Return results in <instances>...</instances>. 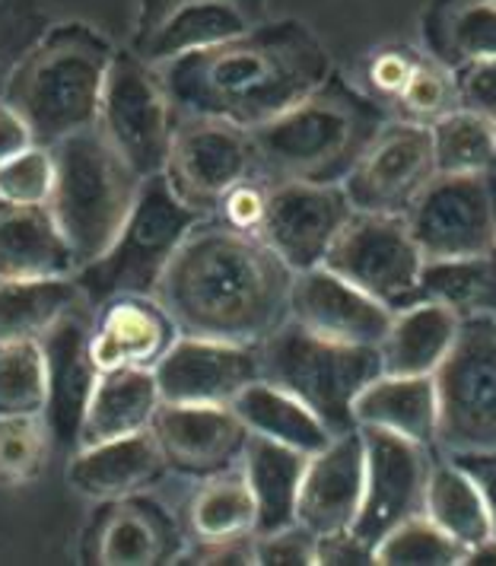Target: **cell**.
<instances>
[{
    "label": "cell",
    "mask_w": 496,
    "mask_h": 566,
    "mask_svg": "<svg viewBox=\"0 0 496 566\" xmlns=\"http://www.w3.org/2000/svg\"><path fill=\"white\" fill-rule=\"evenodd\" d=\"M179 118H213L255 130L331 77L321 39L299 20H264L213 49L157 67Z\"/></svg>",
    "instance_id": "cell-1"
},
{
    "label": "cell",
    "mask_w": 496,
    "mask_h": 566,
    "mask_svg": "<svg viewBox=\"0 0 496 566\" xmlns=\"http://www.w3.org/2000/svg\"><path fill=\"white\" fill-rule=\"evenodd\" d=\"M293 271L258 235L201 220L157 286V303L179 335L252 344L289 318Z\"/></svg>",
    "instance_id": "cell-2"
},
{
    "label": "cell",
    "mask_w": 496,
    "mask_h": 566,
    "mask_svg": "<svg viewBox=\"0 0 496 566\" xmlns=\"http://www.w3.org/2000/svg\"><path fill=\"white\" fill-rule=\"evenodd\" d=\"M389 122V105L331 74L284 115L249 130V137L267 185H344Z\"/></svg>",
    "instance_id": "cell-3"
},
{
    "label": "cell",
    "mask_w": 496,
    "mask_h": 566,
    "mask_svg": "<svg viewBox=\"0 0 496 566\" xmlns=\"http://www.w3.org/2000/svg\"><path fill=\"white\" fill-rule=\"evenodd\" d=\"M112 61L115 49L96 29L61 23L45 32L0 96L23 115L39 147H54L99 122Z\"/></svg>",
    "instance_id": "cell-4"
},
{
    "label": "cell",
    "mask_w": 496,
    "mask_h": 566,
    "mask_svg": "<svg viewBox=\"0 0 496 566\" xmlns=\"http://www.w3.org/2000/svg\"><path fill=\"white\" fill-rule=\"evenodd\" d=\"M54 191L49 210L64 232L77 271L108 252L131 213L140 176L105 140L99 125L52 147Z\"/></svg>",
    "instance_id": "cell-5"
},
{
    "label": "cell",
    "mask_w": 496,
    "mask_h": 566,
    "mask_svg": "<svg viewBox=\"0 0 496 566\" xmlns=\"http://www.w3.org/2000/svg\"><path fill=\"white\" fill-rule=\"evenodd\" d=\"M201 220L208 217L184 205L162 172L140 181L137 201L108 252L74 274L83 303L99 310L115 296H157L166 268Z\"/></svg>",
    "instance_id": "cell-6"
},
{
    "label": "cell",
    "mask_w": 496,
    "mask_h": 566,
    "mask_svg": "<svg viewBox=\"0 0 496 566\" xmlns=\"http://www.w3.org/2000/svg\"><path fill=\"white\" fill-rule=\"evenodd\" d=\"M258 354L262 379L299 398L335 437L357 430L353 401L376 376H382L379 347L313 335L293 318L258 344Z\"/></svg>",
    "instance_id": "cell-7"
},
{
    "label": "cell",
    "mask_w": 496,
    "mask_h": 566,
    "mask_svg": "<svg viewBox=\"0 0 496 566\" xmlns=\"http://www.w3.org/2000/svg\"><path fill=\"white\" fill-rule=\"evenodd\" d=\"M436 382V449L443 455L496 452V322L462 318Z\"/></svg>",
    "instance_id": "cell-8"
},
{
    "label": "cell",
    "mask_w": 496,
    "mask_h": 566,
    "mask_svg": "<svg viewBox=\"0 0 496 566\" xmlns=\"http://www.w3.org/2000/svg\"><path fill=\"white\" fill-rule=\"evenodd\" d=\"M96 125L134 172L150 179L169 163L179 112L169 103L157 67L134 52H115Z\"/></svg>",
    "instance_id": "cell-9"
},
{
    "label": "cell",
    "mask_w": 496,
    "mask_h": 566,
    "mask_svg": "<svg viewBox=\"0 0 496 566\" xmlns=\"http://www.w3.org/2000/svg\"><path fill=\"white\" fill-rule=\"evenodd\" d=\"M423 255L408 230L404 217L353 213L340 230L325 268L360 286L392 312L408 310L423 300Z\"/></svg>",
    "instance_id": "cell-10"
},
{
    "label": "cell",
    "mask_w": 496,
    "mask_h": 566,
    "mask_svg": "<svg viewBox=\"0 0 496 566\" xmlns=\"http://www.w3.org/2000/svg\"><path fill=\"white\" fill-rule=\"evenodd\" d=\"M423 261L481 255L496 249V172H436L404 213Z\"/></svg>",
    "instance_id": "cell-11"
},
{
    "label": "cell",
    "mask_w": 496,
    "mask_h": 566,
    "mask_svg": "<svg viewBox=\"0 0 496 566\" xmlns=\"http://www.w3.org/2000/svg\"><path fill=\"white\" fill-rule=\"evenodd\" d=\"M267 17V0H140L131 52L162 67L176 57L239 39Z\"/></svg>",
    "instance_id": "cell-12"
},
{
    "label": "cell",
    "mask_w": 496,
    "mask_h": 566,
    "mask_svg": "<svg viewBox=\"0 0 496 566\" xmlns=\"http://www.w3.org/2000/svg\"><path fill=\"white\" fill-rule=\"evenodd\" d=\"M162 176L191 210L213 217L235 185L258 176L252 137L226 122L179 118Z\"/></svg>",
    "instance_id": "cell-13"
},
{
    "label": "cell",
    "mask_w": 496,
    "mask_h": 566,
    "mask_svg": "<svg viewBox=\"0 0 496 566\" xmlns=\"http://www.w3.org/2000/svg\"><path fill=\"white\" fill-rule=\"evenodd\" d=\"M433 176L436 159L430 128L392 118L340 188L357 213L404 217Z\"/></svg>",
    "instance_id": "cell-14"
},
{
    "label": "cell",
    "mask_w": 496,
    "mask_h": 566,
    "mask_svg": "<svg viewBox=\"0 0 496 566\" xmlns=\"http://www.w3.org/2000/svg\"><path fill=\"white\" fill-rule=\"evenodd\" d=\"M360 433L366 449V481L353 535L376 547L401 522L423 513L433 449L386 430L360 427Z\"/></svg>",
    "instance_id": "cell-15"
},
{
    "label": "cell",
    "mask_w": 496,
    "mask_h": 566,
    "mask_svg": "<svg viewBox=\"0 0 496 566\" xmlns=\"http://www.w3.org/2000/svg\"><path fill=\"white\" fill-rule=\"evenodd\" d=\"M357 210L340 185L284 181L271 185L262 239L293 274L325 264L340 230Z\"/></svg>",
    "instance_id": "cell-16"
},
{
    "label": "cell",
    "mask_w": 496,
    "mask_h": 566,
    "mask_svg": "<svg viewBox=\"0 0 496 566\" xmlns=\"http://www.w3.org/2000/svg\"><path fill=\"white\" fill-rule=\"evenodd\" d=\"M154 373L169 405H233L242 388L262 379V354L252 344L179 335Z\"/></svg>",
    "instance_id": "cell-17"
},
{
    "label": "cell",
    "mask_w": 496,
    "mask_h": 566,
    "mask_svg": "<svg viewBox=\"0 0 496 566\" xmlns=\"http://www.w3.org/2000/svg\"><path fill=\"white\" fill-rule=\"evenodd\" d=\"M182 557V528L159 500L128 493L103 500L86 535L83 560L99 566H157Z\"/></svg>",
    "instance_id": "cell-18"
},
{
    "label": "cell",
    "mask_w": 496,
    "mask_h": 566,
    "mask_svg": "<svg viewBox=\"0 0 496 566\" xmlns=\"http://www.w3.org/2000/svg\"><path fill=\"white\" fill-rule=\"evenodd\" d=\"M89 335H93V310L80 303L77 310L67 312L39 337L45 354V379H49V401L42 417L52 430L54 449L61 452L77 449L83 413L103 376L89 354Z\"/></svg>",
    "instance_id": "cell-19"
},
{
    "label": "cell",
    "mask_w": 496,
    "mask_h": 566,
    "mask_svg": "<svg viewBox=\"0 0 496 566\" xmlns=\"http://www.w3.org/2000/svg\"><path fill=\"white\" fill-rule=\"evenodd\" d=\"M150 433L169 471L188 478H213L242 464L249 427L230 405H169L154 413Z\"/></svg>",
    "instance_id": "cell-20"
},
{
    "label": "cell",
    "mask_w": 496,
    "mask_h": 566,
    "mask_svg": "<svg viewBox=\"0 0 496 566\" xmlns=\"http://www.w3.org/2000/svg\"><path fill=\"white\" fill-rule=\"evenodd\" d=\"M289 318L313 335L331 337L340 344L379 347L389 335L394 312L372 300L360 286L338 277L325 264L299 271L289 293Z\"/></svg>",
    "instance_id": "cell-21"
},
{
    "label": "cell",
    "mask_w": 496,
    "mask_h": 566,
    "mask_svg": "<svg viewBox=\"0 0 496 566\" xmlns=\"http://www.w3.org/2000/svg\"><path fill=\"white\" fill-rule=\"evenodd\" d=\"M366 449L360 427L331 437V442L309 455L299 484L296 525L309 528L315 538L353 528L363 503Z\"/></svg>",
    "instance_id": "cell-22"
},
{
    "label": "cell",
    "mask_w": 496,
    "mask_h": 566,
    "mask_svg": "<svg viewBox=\"0 0 496 566\" xmlns=\"http://www.w3.org/2000/svg\"><path fill=\"white\" fill-rule=\"evenodd\" d=\"M176 337L179 328L157 296H115L93 310L89 354L99 373L154 369Z\"/></svg>",
    "instance_id": "cell-23"
},
{
    "label": "cell",
    "mask_w": 496,
    "mask_h": 566,
    "mask_svg": "<svg viewBox=\"0 0 496 566\" xmlns=\"http://www.w3.org/2000/svg\"><path fill=\"white\" fill-rule=\"evenodd\" d=\"M169 471L150 430L134 437L80 446L67 464V484L89 500H118L140 493Z\"/></svg>",
    "instance_id": "cell-24"
},
{
    "label": "cell",
    "mask_w": 496,
    "mask_h": 566,
    "mask_svg": "<svg viewBox=\"0 0 496 566\" xmlns=\"http://www.w3.org/2000/svg\"><path fill=\"white\" fill-rule=\"evenodd\" d=\"M77 258L49 205L27 207L0 201V281L74 277Z\"/></svg>",
    "instance_id": "cell-25"
},
{
    "label": "cell",
    "mask_w": 496,
    "mask_h": 566,
    "mask_svg": "<svg viewBox=\"0 0 496 566\" xmlns=\"http://www.w3.org/2000/svg\"><path fill=\"white\" fill-rule=\"evenodd\" d=\"M357 427L386 430L436 449V382L433 376H394L382 373L353 401Z\"/></svg>",
    "instance_id": "cell-26"
},
{
    "label": "cell",
    "mask_w": 496,
    "mask_h": 566,
    "mask_svg": "<svg viewBox=\"0 0 496 566\" xmlns=\"http://www.w3.org/2000/svg\"><path fill=\"white\" fill-rule=\"evenodd\" d=\"M159 405H162V395H159L154 369L103 373L83 413L77 449L150 430Z\"/></svg>",
    "instance_id": "cell-27"
},
{
    "label": "cell",
    "mask_w": 496,
    "mask_h": 566,
    "mask_svg": "<svg viewBox=\"0 0 496 566\" xmlns=\"http://www.w3.org/2000/svg\"><path fill=\"white\" fill-rule=\"evenodd\" d=\"M420 32L423 54L448 71L496 57V0H430Z\"/></svg>",
    "instance_id": "cell-28"
},
{
    "label": "cell",
    "mask_w": 496,
    "mask_h": 566,
    "mask_svg": "<svg viewBox=\"0 0 496 566\" xmlns=\"http://www.w3.org/2000/svg\"><path fill=\"white\" fill-rule=\"evenodd\" d=\"M458 328H462V318L433 300H420L408 310L394 312L389 335L379 344L382 373L433 376L445 360V354L452 350Z\"/></svg>",
    "instance_id": "cell-29"
},
{
    "label": "cell",
    "mask_w": 496,
    "mask_h": 566,
    "mask_svg": "<svg viewBox=\"0 0 496 566\" xmlns=\"http://www.w3.org/2000/svg\"><path fill=\"white\" fill-rule=\"evenodd\" d=\"M309 455L299 449H289L281 442L264 437H249L242 452V474L255 496V535L281 532L296 525V503H299V484L306 474Z\"/></svg>",
    "instance_id": "cell-30"
},
{
    "label": "cell",
    "mask_w": 496,
    "mask_h": 566,
    "mask_svg": "<svg viewBox=\"0 0 496 566\" xmlns=\"http://www.w3.org/2000/svg\"><path fill=\"white\" fill-rule=\"evenodd\" d=\"M230 408L239 413V420L249 427L252 437L281 442V446L299 449L306 455L321 452L335 437L299 398H293L284 388L271 386L267 379H258V382L242 388Z\"/></svg>",
    "instance_id": "cell-31"
},
{
    "label": "cell",
    "mask_w": 496,
    "mask_h": 566,
    "mask_svg": "<svg viewBox=\"0 0 496 566\" xmlns=\"http://www.w3.org/2000/svg\"><path fill=\"white\" fill-rule=\"evenodd\" d=\"M80 303L74 277L0 281V340H39Z\"/></svg>",
    "instance_id": "cell-32"
},
{
    "label": "cell",
    "mask_w": 496,
    "mask_h": 566,
    "mask_svg": "<svg viewBox=\"0 0 496 566\" xmlns=\"http://www.w3.org/2000/svg\"><path fill=\"white\" fill-rule=\"evenodd\" d=\"M420 290L423 300L443 303L458 318L496 322V249L481 255L426 261Z\"/></svg>",
    "instance_id": "cell-33"
},
{
    "label": "cell",
    "mask_w": 496,
    "mask_h": 566,
    "mask_svg": "<svg viewBox=\"0 0 496 566\" xmlns=\"http://www.w3.org/2000/svg\"><path fill=\"white\" fill-rule=\"evenodd\" d=\"M423 515L433 518L445 535H452L465 551L490 538V518H487L481 490L468 471L458 462H452L448 455L433 459Z\"/></svg>",
    "instance_id": "cell-34"
},
{
    "label": "cell",
    "mask_w": 496,
    "mask_h": 566,
    "mask_svg": "<svg viewBox=\"0 0 496 566\" xmlns=\"http://www.w3.org/2000/svg\"><path fill=\"white\" fill-rule=\"evenodd\" d=\"M255 496L242 468L204 478V484L188 503V528L194 541H226L255 535Z\"/></svg>",
    "instance_id": "cell-35"
},
{
    "label": "cell",
    "mask_w": 496,
    "mask_h": 566,
    "mask_svg": "<svg viewBox=\"0 0 496 566\" xmlns=\"http://www.w3.org/2000/svg\"><path fill=\"white\" fill-rule=\"evenodd\" d=\"M436 172L445 176H474L496 172V122L455 108L430 125Z\"/></svg>",
    "instance_id": "cell-36"
},
{
    "label": "cell",
    "mask_w": 496,
    "mask_h": 566,
    "mask_svg": "<svg viewBox=\"0 0 496 566\" xmlns=\"http://www.w3.org/2000/svg\"><path fill=\"white\" fill-rule=\"evenodd\" d=\"M49 379L39 340H0V417L45 413Z\"/></svg>",
    "instance_id": "cell-37"
},
{
    "label": "cell",
    "mask_w": 496,
    "mask_h": 566,
    "mask_svg": "<svg viewBox=\"0 0 496 566\" xmlns=\"http://www.w3.org/2000/svg\"><path fill=\"white\" fill-rule=\"evenodd\" d=\"M52 449V430L42 413L0 417V484H32L45 471Z\"/></svg>",
    "instance_id": "cell-38"
},
{
    "label": "cell",
    "mask_w": 496,
    "mask_h": 566,
    "mask_svg": "<svg viewBox=\"0 0 496 566\" xmlns=\"http://www.w3.org/2000/svg\"><path fill=\"white\" fill-rule=\"evenodd\" d=\"M465 547L420 513L392 528L376 544V564L382 566H462Z\"/></svg>",
    "instance_id": "cell-39"
},
{
    "label": "cell",
    "mask_w": 496,
    "mask_h": 566,
    "mask_svg": "<svg viewBox=\"0 0 496 566\" xmlns=\"http://www.w3.org/2000/svg\"><path fill=\"white\" fill-rule=\"evenodd\" d=\"M455 108H458L455 74L423 54L418 71L411 74L408 86L401 90V96L392 103V118L430 128L433 122H440L443 115L455 112Z\"/></svg>",
    "instance_id": "cell-40"
},
{
    "label": "cell",
    "mask_w": 496,
    "mask_h": 566,
    "mask_svg": "<svg viewBox=\"0 0 496 566\" xmlns=\"http://www.w3.org/2000/svg\"><path fill=\"white\" fill-rule=\"evenodd\" d=\"M49 29L42 0H0V93Z\"/></svg>",
    "instance_id": "cell-41"
},
{
    "label": "cell",
    "mask_w": 496,
    "mask_h": 566,
    "mask_svg": "<svg viewBox=\"0 0 496 566\" xmlns=\"http://www.w3.org/2000/svg\"><path fill=\"white\" fill-rule=\"evenodd\" d=\"M54 191L52 147H29L0 166V201L7 205L45 207Z\"/></svg>",
    "instance_id": "cell-42"
},
{
    "label": "cell",
    "mask_w": 496,
    "mask_h": 566,
    "mask_svg": "<svg viewBox=\"0 0 496 566\" xmlns=\"http://www.w3.org/2000/svg\"><path fill=\"white\" fill-rule=\"evenodd\" d=\"M420 61H423V54L408 49V45H392V49L372 52V57L366 61V83H369L366 93L389 105V112H392V103L408 86V80L418 71Z\"/></svg>",
    "instance_id": "cell-43"
},
{
    "label": "cell",
    "mask_w": 496,
    "mask_h": 566,
    "mask_svg": "<svg viewBox=\"0 0 496 566\" xmlns=\"http://www.w3.org/2000/svg\"><path fill=\"white\" fill-rule=\"evenodd\" d=\"M267 198H271V185L262 176H252L242 185H235L233 191L220 201V207L213 210V220L223 223L226 230L262 239L264 217H267Z\"/></svg>",
    "instance_id": "cell-44"
},
{
    "label": "cell",
    "mask_w": 496,
    "mask_h": 566,
    "mask_svg": "<svg viewBox=\"0 0 496 566\" xmlns=\"http://www.w3.org/2000/svg\"><path fill=\"white\" fill-rule=\"evenodd\" d=\"M315 535L303 525L255 535V564L262 566H315Z\"/></svg>",
    "instance_id": "cell-45"
},
{
    "label": "cell",
    "mask_w": 496,
    "mask_h": 566,
    "mask_svg": "<svg viewBox=\"0 0 496 566\" xmlns=\"http://www.w3.org/2000/svg\"><path fill=\"white\" fill-rule=\"evenodd\" d=\"M452 74H455L458 108H468V112H477V115L496 122V57L474 61Z\"/></svg>",
    "instance_id": "cell-46"
},
{
    "label": "cell",
    "mask_w": 496,
    "mask_h": 566,
    "mask_svg": "<svg viewBox=\"0 0 496 566\" xmlns=\"http://www.w3.org/2000/svg\"><path fill=\"white\" fill-rule=\"evenodd\" d=\"M376 564V547L353 535V528L331 532L315 541V566H369Z\"/></svg>",
    "instance_id": "cell-47"
},
{
    "label": "cell",
    "mask_w": 496,
    "mask_h": 566,
    "mask_svg": "<svg viewBox=\"0 0 496 566\" xmlns=\"http://www.w3.org/2000/svg\"><path fill=\"white\" fill-rule=\"evenodd\" d=\"M188 564L201 566H245L255 564V535L226 541H198L188 554Z\"/></svg>",
    "instance_id": "cell-48"
},
{
    "label": "cell",
    "mask_w": 496,
    "mask_h": 566,
    "mask_svg": "<svg viewBox=\"0 0 496 566\" xmlns=\"http://www.w3.org/2000/svg\"><path fill=\"white\" fill-rule=\"evenodd\" d=\"M452 462H458L481 490L487 518H490V535L496 538V452H462V455H448Z\"/></svg>",
    "instance_id": "cell-49"
},
{
    "label": "cell",
    "mask_w": 496,
    "mask_h": 566,
    "mask_svg": "<svg viewBox=\"0 0 496 566\" xmlns=\"http://www.w3.org/2000/svg\"><path fill=\"white\" fill-rule=\"evenodd\" d=\"M29 147H35V137L23 122V115L0 96V166L13 156H20Z\"/></svg>",
    "instance_id": "cell-50"
},
{
    "label": "cell",
    "mask_w": 496,
    "mask_h": 566,
    "mask_svg": "<svg viewBox=\"0 0 496 566\" xmlns=\"http://www.w3.org/2000/svg\"><path fill=\"white\" fill-rule=\"evenodd\" d=\"M462 566H496V538H484L481 544H474L465 551V560Z\"/></svg>",
    "instance_id": "cell-51"
}]
</instances>
